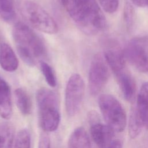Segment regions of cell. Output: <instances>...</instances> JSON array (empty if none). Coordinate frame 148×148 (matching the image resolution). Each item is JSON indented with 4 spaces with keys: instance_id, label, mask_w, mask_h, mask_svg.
Returning <instances> with one entry per match:
<instances>
[{
    "instance_id": "cell-9",
    "label": "cell",
    "mask_w": 148,
    "mask_h": 148,
    "mask_svg": "<svg viewBox=\"0 0 148 148\" xmlns=\"http://www.w3.org/2000/svg\"><path fill=\"white\" fill-rule=\"evenodd\" d=\"M124 99L133 102L135 100L136 86L135 80L126 64L112 71Z\"/></svg>"
},
{
    "instance_id": "cell-17",
    "label": "cell",
    "mask_w": 148,
    "mask_h": 148,
    "mask_svg": "<svg viewBox=\"0 0 148 148\" xmlns=\"http://www.w3.org/2000/svg\"><path fill=\"white\" fill-rule=\"evenodd\" d=\"M14 131L12 125L8 123L0 126V148H12Z\"/></svg>"
},
{
    "instance_id": "cell-5",
    "label": "cell",
    "mask_w": 148,
    "mask_h": 148,
    "mask_svg": "<svg viewBox=\"0 0 148 148\" xmlns=\"http://www.w3.org/2000/svg\"><path fill=\"white\" fill-rule=\"evenodd\" d=\"M98 105L105 122L114 132H120L126 125V114L119 101L110 94H102Z\"/></svg>"
},
{
    "instance_id": "cell-12",
    "label": "cell",
    "mask_w": 148,
    "mask_h": 148,
    "mask_svg": "<svg viewBox=\"0 0 148 148\" xmlns=\"http://www.w3.org/2000/svg\"><path fill=\"white\" fill-rule=\"evenodd\" d=\"M12 112L10 89L6 81L0 76V115L5 119H9Z\"/></svg>"
},
{
    "instance_id": "cell-10",
    "label": "cell",
    "mask_w": 148,
    "mask_h": 148,
    "mask_svg": "<svg viewBox=\"0 0 148 148\" xmlns=\"http://www.w3.org/2000/svg\"><path fill=\"white\" fill-rule=\"evenodd\" d=\"M90 125L91 137L98 147L109 148L114 140V130L109 125L101 124L100 121Z\"/></svg>"
},
{
    "instance_id": "cell-15",
    "label": "cell",
    "mask_w": 148,
    "mask_h": 148,
    "mask_svg": "<svg viewBox=\"0 0 148 148\" xmlns=\"http://www.w3.org/2000/svg\"><path fill=\"white\" fill-rule=\"evenodd\" d=\"M14 98L16 105L24 115H29L32 110V102L25 90L22 88H18L14 91Z\"/></svg>"
},
{
    "instance_id": "cell-3",
    "label": "cell",
    "mask_w": 148,
    "mask_h": 148,
    "mask_svg": "<svg viewBox=\"0 0 148 148\" xmlns=\"http://www.w3.org/2000/svg\"><path fill=\"white\" fill-rule=\"evenodd\" d=\"M36 101L41 128L46 132L56 131L60 122L58 100L56 93L49 88H41L37 91Z\"/></svg>"
},
{
    "instance_id": "cell-11",
    "label": "cell",
    "mask_w": 148,
    "mask_h": 148,
    "mask_svg": "<svg viewBox=\"0 0 148 148\" xmlns=\"http://www.w3.org/2000/svg\"><path fill=\"white\" fill-rule=\"evenodd\" d=\"M0 65L7 72H14L18 66V60L12 47L6 43L0 45Z\"/></svg>"
},
{
    "instance_id": "cell-8",
    "label": "cell",
    "mask_w": 148,
    "mask_h": 148,
    "mask_svg": "<svg viewBox=\"0 0 148 148\" xmlns=\"http://www.w3.org/2000/svg\"><path fill=\"white\" fill-rule=\"evenodd\" d=\"M123 54L125 60L136 70L142 73L148 72V53L142 41L138 39L131 41Z\"/></svg>"
},
{
    "instance_id": "cell-19",
    "label": "cell",
    "mask_w": 148,
    "mask_h": 148,
    "mask_svg": "<svg viewBox=\"0 0 148 148\" xmlns=\"http://www.w3.org/2000/svg\"><path fill=\"white\" fill-rule=\"evenodd\" d=\"M31 137L28 130H20L16 137L14 148H30Z\"/></svg>"
},
{
    "instance_id": "cell-1",
    "label": "cell",
    "mask_w": 148,
    "mask_h": 148,
    "mask_svg": "<svg viewBox=\"0 0 148 148\" xmlns=\"http://www.w3.org/2000/svg\"><path fill=\"white\" fill-rule=\"evenodd\" d=\"M56 1L85 34L95 35L105 28L106 20L96 0Z\"/></svg>"
},
{
    "instance_id": "cell-20",
    "label": "cell",
    "mask_w": 148,
    "mask_h": 148,
    "mask_svg": "<svg viewBox=\"0 0 148 148\" xmlns=\"http://www.w3.org/2000/svg\"><path fill=\"white\" fill-rule=\"evenodd\" d=\"M40 65L41 71L47 83L51 87H56L57 85V79L52 67L43 61L40 62Z\"/></svg>"
},
{
    "instance_id": "cell-2",
    "label": "cell",
    "mask_w": 148,
    "mask_h": 148,
    "mask_svg": "<svg viewBox=\"0 0 148 148\" xmlns=\"http://www.w3.org/2000/svg\"><path fill=\"white\" fill-rule=\"evenodd\" d=\"M13 39L20 57L29 66L42 61L46 55V47L40 37L28 25L21 22L15 24Z\"/></svg>"
},
{
    "instance_id": "cell-22",
    "label": "cell",
    "mask_w": 148,
    "mask_h": 148,
    "mask_svg": "<svg viewBox=\"0 0 148 148\" xmlns=\"http://www.w3.org/2000/svg\"><path fill=\"white\" fill-rule=\"evenodd\" d=\"M102 9L109 13H114L119 8V0H98Z\"/></svg>"
},
{
    "instance_id": "cell-24",
    "label": "cell",
    "mask_w": 148,
    "mask_h": 148,
    "mask_svg": "<svg viewBox=\"0 0 148 148\" xmlns=\"http://www.w3.org/2000/svg\"><path fill=\"white\" fill-rule=\"evenodd\" d=\"M135 5L139 7L148 6V0H130Z\"/></svg>"
},
{
    "instance_id": "cell-4",
    "label": "cell",
    "mask_w": 148,
    "mask_h": 148,
    "mask_svg": "<svg viewBox=\"0 0 148 148\" xmlns=\"http://www.w3.org/2000/svg\"><path fill=\"white\" fill-rule=\"evenodd\" d=\"M17 5L21 15L32 27L49 34L58 32V27L54 18L36 2L18 0Z\"/></svg>"
},
{
    "instance_id": "cell-21",
    "label": "cell",
    "mask_w": 148,
    "mask_h": 148,
    "mask_svg": "<svg viewBox=\"0 0 148 148\" xmlns=\"http://www.w3.org/2000/svg\"><path fill=\"white\" fill-rule=\"evenodd\" d=\"M124 19L127 28L130 29L134 24V10L132 5L128 2L124 6Z\"/></svg>"
},
{
    "instance_id": "cell-7",
    "label": "cell",
    "mask_w": 148,
    "mask_h": 148,
    "mask_svg": "<svg viewBox=\"0 0 148 148\" xmlns=\"http://www.w3.org/2000/svg\"><path fill=\"white\" fill-rule=\"evenodd\" d=\"M109 66L100 54L92 58L88 72V87L92 95L98 94L106 84L110 76Z\"/></svg>"
},
{
    "instance_id": "cell-16",
    "label": "cell",
    "mask_w": 148,
    "mask_h": 148,
    "mask_svg": "<svg viewBox=\"0 0 148 148\" xmlns=\"http://www.w3.org/2000/svg\"><path fill=\"white\" fill-rule=\"evenodd\" d=\"M143 126L144 123L136 107L134 108L131 109L128 125L129 135L131 138H136L140 134Z\"/></svg>"
},
{
    "instance_id": "cell-13",
    "label": "cell",
    "mask_w": 148,
    "mask_h": 148,
    "mask_svg": "<svg viewBox=\"0 0 148 148\" xmlns=\"http://www.w3.org/2000/svg\"><path fill=\"white\" fill-rule=\"evenodd\" d=\"M136 108L144 125L148 128V82H145L139 90Z\"/></svg>"
},
{
    "instance_id": "cell-18",
    "label": "cell",
    "mask_w": 148,
    "mask_h": 148,
    "mask_svg": "<svg viewBox=\"0 0 148 148\" xmlns=\"http://www.w3.org/2000/svg\"><path fill=\"white\" fill-rule=\"evenodd\" d=\"M16 17L15 8L12 0H0V18L4 21L11 23Z\"/></svg>"
},
{
    "instance_id": "cell-23",
    "label": "cell",
    "mask_w": 148,
    "mask_h": 148,
    "mask_svg": "<svg viewBox=\"0 0 148 148\" xmlns=\"http://www.w3.org/2000/svg\"><path fill=\"white\" fill-rule=\"evenodd\" d=\"M38 148H50V139L46 134H41L39 138Z\"/></svg>"
},
{
    "instance_id": "cell-25",
    "label": "cell",
    "mask_w": 148,
    "mask_h": 148,
    "mask_svg": "<svg viewBox=\"0 0 148 148\" xmlns=\"http://www.w3.org/2000/svg\"><path fill=\"white\" fill-rule=\"evenodd\" d=\"M121 143L119 140H114L109 148H121Z\"/></svg>"
},
{
    "instance_id": "cell-14",
    "label": "cell",
    "mask_w": 148,
    "mask_h": 148,
    "mask_svg": "<svg viewBox=\"0 0 148 148\" xmlns=\"http://www.w3.org/2000/svg\"><path fill=\"white\" fill-rule=\"evenodd\" d=\"M68 148H91L88 135L82 127L76 128L71 134Z\"/></svg>"
},
{
    "instance_id": "cell-6",
    "label": "cell",
    "mask_w": 148,
    "mask_h": 148,
    "mask_svg": "<svg viewBox=\"0 0 148 148\" xmlns=\"http://www.w3.org/2000/svg\"><path fill=\"white\" fill-rule=\"evenodd\" d=\"M85 86L83 78L78 73L69 78L65 88V103L67 114L73 116L79 111L84 94Z\"/></svg>"
}]
</instances>
